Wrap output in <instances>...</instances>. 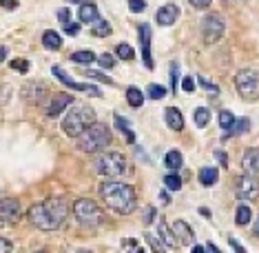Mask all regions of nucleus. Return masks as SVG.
<instances>
[{"mask_svg":"<svg viewBox=\"0 0 259 253\" xmlns=\"http://www.w3.org/2000/svg\"><path fill=\"white\" fill-rule=\"evenodd\" d=\"M69 213V207L64 202V198H49L45 202H36L29 209V222H31L40 231H56L64 225Z\"/></svg>","mask_w":259,"mask_h":253,"instance_id":"1","label":"nucleus"},{"mask_svg":"<svg viewBox=\"0 0 259 253\" xmlns=\"http://www.w3.org/2000/svg\"><path fill=\"white\" fill-rule=\"evenodd\" d=\"M100 196H102L104 204L115 211V213H133L135 207H138V196H135V189L126 182H117V180H109L102 182L100 187Z\"/></svg>","mask_w":259,"mask_h":253,"instance_id":"2","label":"nucleus"},{"mask_svg":"<svg viewBox=\"0 0 259 253\" xmlns=\"http://www.w3.org/2000/svg\"><path fill=\"white\" fill-rule=\"evenodd\" d=\"M111 129L102 122H91L78 136V149L84 154H100L104 147L111 144Z\"/></svg>","mask_w":259,"mask_h":253,"instance_id":"3","label":"nucleus"},{"mask_svg":"<svg viewBox=\"0 0 259 253\" xmlns=\"http://www.w3.org/2000/svg\"><path fill=\"white\" fill-rule=\"evenodd\" d=\"M91 122H96V111H93L91 107H73V109H69L67 116L62 118L60 127L69 138H78Z\"/></svg>","mask_w":259,"mask_h":253,"instance_id":"4","label":"nucleus"},{"mask_svg":"<svg viewBox=\"0 0 259 253\" xmlns=\"http://www.w3.org/2000/svg\"><path fill=\"white\" fill-rule=\"evenodd\" d=\"M73 215L82 227H100L104 222V213L93 200L80 198L73 202Z\"/></svg>","mask_w":259,"mask_h":253,"instance_id":"5","label":"nucleus"},{"mask_svg":"<svg viewBox=\"0 0 259 253\" xmlns=\"http://www.w3.org/2000/svg\"><path fill=\"white\" fill-rule=\"evenodd\" d=\"M96 171L104 178H120L122 173L126 171V158L117 151H109V154H102L96 162Z\"/></svg>","mask_w":259,"mask_h":253,"instance_id":"6","label":"nucleus"},{"mask_svg":"<svg viewBox=\"0 0 259 253\" xmlns=\"http://www.w3.org/2000/svg\"><path fill=\"white\" fill-rule=\"evenodd\" d=\"M235 87H237V93L244 100H250V102L259 100V71H255V69H241L235 76Z\"/></svg>","mask_w":259,"mask_h":253,"instance_id":"7","label":"nucleus"},{"mask_svg":"<svg viewBox=\"0 0 259 253\" xmlns=\"http://www.w3.org/2000/svg\"><path fill=\"white\" fill-rule=\"evenodd\" d=\"M224 31H226V22H224V18L220 14L204 16V20H202V36H204V40L208 45L217 43V40L224 36Z\"/></svg>","mask_w":259,"mask_h":253,"instance_id":"8","label":"nucleus"},{"mask_svg":"<svg viewBox=\"0 0 259 253\" xmlns=\"http://www.w3.org/2000/svg\"><path fill=\"white\" fill-rule=\"evenodd\" d=\"M20 96L25 102H31V104H42L47 98H49V89H47L45 82L40 80H31L27 82L25 87L20 89Z\"/></svg>","mask_w":259,"mask_h":253,"instance_id":"9","label":"nucleus"},{"mask_svg":"<svg viewBox=\"0 0 259 253\" xmlns=\"http://www.w3.org/2000/svg\"><path fill=\"white\" fill-rule=\"evenodd\" d=\"M235 193H237L239 200H248V202H252V200L259 198V180L252 173L241 175L237 180V185H235Z\"/></svg>","mask_w":259,"mask_h":253,"instance_id":"10","label":"nucleus"},{"mask_svg":"<svg viewBox=\"0 0 259 253\" xmlns=\"http://www.w3.org/2000/svg\"><path fill=\"white\" fill-rule=\"evenodd\" d=\"M51 71H54L56 78L60 80L62 85H67L69 89H73V91H84V93H89V96H102L96 85H87V82H75V80H71V78H69V74L64 71L62 67H58V64H56L54 69H51Z\"/></svg>","mask_w":259,"mask_h":253,"instance_id":"11","label":"nucleus"},{"mask_svg":"<svg viewBox=\"0 0 259 253\" xmlns=\"http://www.w3.org/2000/svg\"><path fill=\"white\" fill-rule=\"evenodd\" d=\"M71 104H73L71 93H56V96L49 100V104H47V116L49 118L60 116L62 111H67V107H71Z\"/></svg>","mask_w":259,"mask_h":253,"instance_id":"12","label":"nucleus"},{"mask_svg":"<svg viewBox=\"0 0 259 253\" xmlns=\"http://www.w3.org/2000/svg\"><path fill=\"white\" fill-rule=\"evenodd\" d=\"M140 43H142L144 67L146 69H153V58H151V27L149 25H140Z\"/></svg>","mask_w":259,"mask_h":253,"instance_id":"13","label":"nucleus"},{"mask_svg":"<svg viewBox=\"0 0 259 253\" xmlns=\"http://www.w3.org/2000/svg\"><path fill=\"white\" fill-rule=\"evenodd\" d=\"M20 215V204L14 198H3L0 200V218H7V222H16Z\"/></svg>","mask_w":259,"mask_h":253,"instance_id":"14","label":"nucleus"},{"mask_svg":"<svg viewBox=\"0 0 259 253\" xmlns=\"http://www.w3.org/2000/svg\"><path fill=\"white\" fill-rule=\"evenodd\" d=\"M241 169H244L246 173H252V175L259 173V147L248 149L244 156H241Z\"/></svg>","mask_w":259,"mask_h":253,"instance_id":"15","label":"nucleus"},{"mask_svg":"<svg viewBox=\"0 0 259 253\" xmlns=\"http://www.w3.org/2000/svg\"><path fill=\"white\" fill-rule=\"evenodd\" d=\"M178 16H180L178 5H173V3L164 5V7H160V11H157V25H162V27L173 25V22L178 20Z\"/></svg>","mask_w":259,"mask_h":253,"instance_id":"16","label":"nucleus"},{"mask_svg":"<svg viewBox=\"0 0 259 253\" xmlns=\"http://www.w3.org/2000/svg\"><path fill=\"white\" fill-rule=\"evenodd\" d=\"M173 231H175V235H178V242H180V244L188 246V244L195 242V233H193V229L188 227L184 220L173 222Z\"/></svg>","mask_w":259,"mask_h":253,"instance_id":"17","label":"nucleus"},{"mask_svg":"<svg viewBox=\"0 0 259 253\" xmlns=\"http://www.w3.org/2000/svg\"><path fill=\"white\" fill-rule=\"evenodd\" d=\"M164 120H166V125L173 131H182L184 129V116H182V111L178 107H168L164 111Z\"/></svg>","mask_w":259,"mask_h":253,"instance_id":"18","label":"nucleus"},{"mask_svg":"<svg viewBox=\"0 0 259 253\" xmlns=\"http://www.w3.org/2000/svg\"><path fill=\"white\" fill-rule=\"evenodd\" d=\"M160 240L162 244L166 246V249H178L180 242H178V235H175V231L166 225V220H160Z\"/></svg>","mask_w":259,"mask_h":253,"instance_id":"19","label":"nucleus"},{"mask_svg":"<svg viewBox=\"0 0 259 253\" xmlns=\"http://www.w3.org/2000/svg\"><path fill=\"white\" fill-rule=\"evenodd\" d=\"M78 18L80 22H87V25H93L98 18H100V11L93 3H82L80 9H78Z\"/></svg>","mask_w":259,"mask_h":253,"instance_id":"20","label":"nucleus"},{"mask_svg":"<svg viewBox=\"0 0 259 253\" xmlns=\"http://www.w3.org/2000/svg\"><path fill=\"white\" fill-rule=\"evenodd\" d=\"M199 182H202L204 187H213L217 178H220V171H217L215 167H204V169H199Z\"/></svg>","mask_w":259,"mask_h":253,"instance_id":"21","label":"nucleus"},{"mask_svg":"<svg viewBox=\"0 0 259 253\" xmlns=\"http://www.w3.org/2000/svg\"><path fill=\"white\" fill-rule=\"evenodd\" d=\"M42 45L47 47L49 51H58L62 47V38H60V33H56V31H45L42 33Z\"/></svg>","mask_w":259,"mask_h":253,"instance_id":"22","label":"nucleus"},{"mask_svg":"<svg viewBox=\"0 0 259 253\" xmlns=\"http://www.w3.org/2000/svg\"><path fill=\"white\" fill-rule=\"evenodd\" d=\"M250 129V120L248 118H239V120L233 122V127L224 133V138H231V136H239V133H246Z\"/></svg>","mask_w":259,"mask_h":253,"instance_id":"23","label":"nucleus"},{"mask_svg":"<svg viewBox=\"0 0 259 253\" xmlns=\"http://www.w3.org/2000/svg\"><path fill=\"white\" fill-rule=\"evenodd\" d=\"M164 164H166V169H170V171H178V169H182V164H184V158H182L180 151L173 149L164 156Z\"/></svg>","mask_w":259,"mask_h":253,"instance_id":"24","label":"nucleus"},{"mask_svg":"<svg viewBox=\"0 0 259 253\" xmlns=\"http://www.w3.org/2000/svg\"><path fill=\"white\" fill-rule=\"evenodd\" d=\"M126 100H128V104H131V107H142L144 104V91H140L138 87H128L126 89Z\"/></svg>","mask_w":259,"mask_h":253,"instance_id":"25","label":"nucleus"},{"mask_svg":"<svg viewBox=\"0 0 259 253\" xmlns=\"http://www.w3.org/2000/svg\"><path fill=\"white\" fill-rule=\"evenodd\" d=\"M91 33H93V36H96V38H107V36H111V25H109L107 20L98 18L96 22H93Z\"/></svg>","mask_w":259,"mask_h":253,"instance_id":"26","label":"nucleus"},{"mask_svg":"<svg viewBox=\"0 0 259 253\" xmlns=\"http://www.w3.org/2000/svg\"><path fill=\"white\" fill-rule=\"evenodd\" d=\"M250 218H252V211H250L248 204H239L237 213H235V222H237L239 227H246L250 222Z\"/></svg>","mask_w":259,"mask_h":253,"instance_id":"27","label":"nucleus"},{"mask_svg":"<svg viewBox=\"0 0 259 253\" xmlns=\"http://www.w3.org/2000/svg\"><path fill=\"white\" fill-rule=\"evenodd\" d=\"M113 120H115V127L120 129L122 133H124L126 142H135V136H133V131H131V125H128V120H126V118H122V116H115Z\"/></svg>","mask_w":259,"mask_h":253,"instance_id":"28","label":"nucleus"},{"mask_svg":"<svg viewBox=\"0 0 259 253\" xmlns=\"http://www.w3.org/2000/svg\"><path fill=\"white\" fill-rule=\"evenodd\" d=\"M71 60L78 64H91L96 60V54L93 51H75V54H71Z\"/></svg>","mask_w":259,"mask_h":253,"instance_id":"29","label":"nucleus"},{"mask_svg":"<svg viewBox=\"0 0 259 253\" xmlns=\"http://www.w3.org/2000/svg\"><path fill=\"white\" fill-rule=\"evenodd\" d=\"M115 56L122 58V60H133V58H135V51H133L131 45H124V43H122V45L115 47Z\"/></svg>","mask_w":259,"mask_h":253,"instance_id":"30","label":"nucleus"},{"mask_svg":"<svg viewBox=\"0 0 259 253\" xmlns=\"http://www.w3.org/2000/svg\"><path fill=\"white\" fill-rule=\"evenodd\" d=\"M210 122V111L206 107H197L195 109V125L197 127H206Z\"/></svg>","mask_w":259,"mask_h":253,"instance_id":"31","label":"nucleus"},{"mask_svg":"<svg viewBox=\"0 0 259 253\" xmlns=\"http://www.w3.org/2000/svg\"><path fill=\"white\" fill-rule=\"evenodd\" d=\"M164 185H166V189H170V191H180L182 189V178L178 173H168L166 178H164Z\"/></svg>","mask_w":259,"mask_h":253,"instance_id":"32","label":"nucleus"},{"mask_svg":"<svg viewBox=\"0 0 259 253\" xmlns=\"http://www.w3.org/2000/svg\"><path fill=\"white\" fill-rule=\"evenodd\" d=\"M146 96H149L151 100H162V98H166V89H164L162 85H149Z\"/></svg>","mask_w":259,"mask_h":253,"instance_id":"33","label":"nucleus"},{"mask_svg":"<svg viewBox=\"0 0 259 253\" xmlns=\"http://www.w3.org/2000/svg\"><path fill=\"white\" fill-rule=\"evenodd\" d=\"M144 240L149 242V246L153 251H164L166 246L162 244V240H160V235H153V233H144Z\"/></svg>","mask_w":259,"mask_h":253,"instance_id":"34","label":"nucleus"},{"mask_svg":"<svg viewBox=\"0 0 259 253\" xmlns=\"http://www.w3.org/2000/svg\"><path fill=\"white\" fill-rule=\"evenodd\" d=\"M233 122H235V116H233V111H228V109H224L222 114H220V127L222 129H231L233 127Z\"/></svg>","mask_w":259,"mask_h":253,"instance_id":"35","label":"nucleus"},{"mask_svg":"<svg viewBox=\"0 0 259 253\" xmlns=\"http://www.w3.org/2000/svg\"><path fill=\"white\" fill-rule=\"evenodd\" d=\"M178 82H180V64L173 62L170 64V91H178Z\"/></svg>","mask_w":259,"mask_h":253,"instance_id":"36","label":"nucleus"},{"mask_svg":"<svg viewBox=\"0 0 259 253\" xmlns=\"http://www.w3.org/2000/svg\"><path fill=\"white\" fill-rule=\"evenodd\" d=\"M96 60L100 62V67H102V69H113L115 67V58L111 54H102L100 58H96Z\"/></svg>","mask_w":259,"mask_h":253,"instance_id":"37","label":"nucleus"},{"mask_svg":"<svg viewBox=\"0 0 259 253\" xmlns=\"http://www.w3.org/2000/svg\"><path fill=\"white\" fill-rule=\"evenodd\" d=\"M84 76H89V78H93V80H100V82H104V85H113V80L109 78L104 71H87Z\"/></svg>","mask_w":259,"mask_h":253,"instance_id":"38","label":"nucleus"},{"mask_svg":"<svg viewBox=\"0 0 259 253\" xmlns=\"http://www.w3.org/2000/svg\"><path fill=\"white\" fill-rule=\"evenodd\" d=\"M197 82H199V87H202V89H206V91H213V93H220V87L213 85V82H210V80H206L204 76H199Z\"/></svg>","mask_w":259,"mask_h":253,"instance_id":"39","label":"nucleus"},{"mask_svg":"<svg viewBox=\"0 0 259 253\" xmlns=\"http://www.w3.org/2000/svg\"><path fill=\"white\" fill-rule=\"evenodd\" d=\"M128 9H131L133 14H142L146 9V3L144 0H128Z\"/></svg>","mask_w":259,"mask_h":253,"instance_id":"40","label":"nucleus"},{"mask_svg":"<svg viewBox=\"0 0 259 253\" xmlns=\"http://www.w3.org/2000/svg\"><path fill=\"white\" fill-rule=\"evenodd\" d=\"M182 89H184L186 93H193V91H195V80H193L191 76H186L184 82H182Z\"/></svg>","mask_w":259,"mask_h":253,"instance_id":"41","label":"nucleus"},{"mask_svg":"<svg viewBox=\"0 0 259 253\" xmlns=\"http://www.w3.org/2000/svg\"><path fill=\"white\" fill-rule=\"evenodd\" d=\"M64 31H67L69 36H78V31H80V25H78V22H71V20H69L67 25H64Z\"/></svg>","mask_w":259,"mask_h":253,"instance_id":"42","label":"nucleus"},{"mask_svg":"<svg viewBox=\"0 0 259 253\" xmlns=\"http://www.w3.org/2000/svg\"><path fill=\"white\" fill-rule=\"evenodd\" d=\"M11 69H18V71L27 74L29 71V62L27 60H14V62H11Z\"/></svg>","mask_w":259,"mask_h":253,"instance_id":"43","label":"nucleus"},{"mask_svg":"<svg viewBox=\"0 0 259 253\" xmlns=\"http://www.w3.org/2000/svg\"><path fill=\"white\" fill-rule=\"evenodd\" d=\"M58 18H60V22H62V27H64V25H67V22H69V20H71V11H69L67 7H62L60 11H58Z\"/></svg>","mask_w":259,"mask_h":253,"instance_id":"44","label":"nucleus"},{"mask_svg":"<svg viewBox=\"0 0 259 253\" xmlns=\"http://www.w3.org/2000/svg\"><path fill=\"white\" fill-rule=\"evenodd\" d=\"M9 93H11V87L9 85H3L0 87V104H5L9 100Z\"/></svg>","mask_w":259,"mask_h":253,"instance_id":"45","label":"nucleus"},{"mask_svg":"<svg viewBox=\"0 0 259 253\" xmlns=\"http://www.w3.org/2000/svg\"><path fill=\"white\" fill-rule=\"evenodd\" d=\"M153 220H155V209L149 207V209L144 211V225H151Z\"/></svg>","mask_w":259,"mask_h":253,"instance_id":"46","label":"nucleus"},{"mask_svg":"<svg viewBox=\"0 0 259 253\" xmlns=\"http://www.w3.org/2000/svg\"><path fill=\"white\" fill-rule=\"evenodd\" d=\"M11 249H14V244H11L9 240L0 238V253H7V251H11Z\"/></svg>","mask_w":259,"mask_h":253,"instance_id":"47","label":"nucleus"},{"mask_svg":"<svg viewBox=\"0 0 259 253\" xmlns=\"http://www.w3.org/2000/svg\"><path fill=\"white\" fill-rule=\"evenodd\" d=\"M191 5H193L195 9H206V7L210 5V0H191Z\"/></svg>","mask_w":259,"mask_h":253,"instance_id":"48","label":"nucleus"},{"mask_svg":"<svg viewBox=\"0 0 259 253\" xmlns=\"http://www.w3.org/2000/svg\"><path fill=\"white\" fill-rule=\"evenodd\" d=\"M0 7H5V9H16V7H18V3H16V0H0Z\"/></svg>","mask_w":259,"mask_h":253,"instance_id":"49","label":"nucleus"},{"mask_svg":"<svg viewBox=\"0 0 259 253\" xmlns=\"http://www.w3.org/2000/svg\"><path fill=\"white\" fill-rule=\"evenodd\" d=\"M215 158L222 162V167H226V164H228V156L224 154V151H215Z\"/></svg>","mask_w":259,"mask_h":253,"instance_id":"50","label":"nucleus"},{"mask_svg":"<svg viewBox=\"0 0 259 253\" xmlns=\"http://www.w3.org/2000/svg\"><path fill=\"white\" fill-rule=\"evenodd\" d=\"M231 246H233V249L237 251V253H244V246H241V244H239V242H237V240H235V238H231Z\"/></svg>","mask_w":259,"mask_h":253,"instance_id":"51","label":"nucleus"},{"mask_svg":"<svg viewBox=\"0 0 259 253\" xmlns=\"http://www.w3.org/2000/svg\"><path fill=\"white\" fill-rule=\"evenodd\" d=\"M124 246H135V249H140V246H138V242H135V240H124ZM140 251H142V249H140Z\"/></svg>","mask_w":259,"mask_h":253,"instance_id":"52","label":"nucleus"},{"mask_svg":"<svg viewBox=\"0 0 259 253\" xmlns=\"http://www.w3.org/2000/svg\"><path fill=\"white\" fill-rule=\"evenodd\" d=\"M160 200H162V204H168V193L162 191V193H160Z\"/></svg>","mask_w":259,"mask_h":253,"instance_id":"53","label":"nucleus"},{"mask_svg":"<svg viewBox=\"0 0 259 253\" xmlns=\"http://www.w3.org/2000/svg\"><path fill=\"white\" fill-rule=\"evenodd\" d=\"M7 58V47H0V62Z\"/></svg>","mask_w":259,"mask_h":253,"instance_id":"54","label":"nucleus"},{"mask_svg":"<svg viewBox=\"0 0 259 253\" xmlns=\"http://www.w3.org/2000/svg\"><path fill=\"white\" fill-rule=\"evenodd\" d=\"M252 233L259 238V215H257V220H255V227H252Z\"/></svg>","mask_w":259,"mask_h":253,"instance_id":"55","label":"nucleus"},{"mask_svg":"<svg viewBox=\"0 0 259 253\" xmlns=\"http://www.w3.org/2000/svg\"><path fill=\"white\" fill-rule=\"evenodd\" d=\"M206 249L213 251V253H220V246H215V244H206Z\"/></svg>","mask_w":259,"mask_h":253,"instance_id":"56","label":"nucleus"},{"mask_svg":"<svg viewBox=\"0 0 259 253\" xmlns=\"http://www.w3.org/2000/svg\"><path fill=\"white\" fill-rule=\"evenodd\" d=\"M199 213H202V215H206V218H210V209H206V207H202V209H199Z\"/></svg>","mask_w":259,"mask_h":253,"instance_id":"57","label":"nucleus"}]
</instances>
